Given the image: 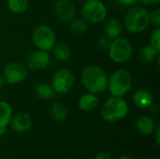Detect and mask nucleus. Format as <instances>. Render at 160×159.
Segmentation results:
<instances>
[{
  "instance_id": "1a4fd4ad",
  "label": "nucleus",
  "mask_w": 160,
  "mask_h": 159,
  "mask_svg": "<svg viewBox=\"0 0 160 159\" xmlns=\"http://www.w3.org/2000/svg\"><path fill=\"white\" fill-rule=\"evenodd\" d=\"M26 76L27 71L25 67L17 62H11L8 64L3 72L4 81L10 84H17L23 82L26 79Z\"/></svg>"
},
{
  "instance_id": "dca6fc26",
  "label": "nucleus",
  "mask_w": 160,
  "mask_h": 159,
  "mask_svg": "<svg viewBox=\"0 0 160 159\" xmlns=\"http://www.w3.org/2000/svg\"><path fill=\"white\" fill-rule=\"evenodd\" d=\"M122 33V24L117 19H110L105 24V34L106 37L112 39L117 38Z\"/></svg>"
},
{
  "instance_id": "20e7f679",
  "label": "nucleus",
  "mask_w": 160,
  "mask_h": 159,
  "mask_svg": "<svg viewBox=\"0 0 160 159\" xmlns=\"http://www.w3.org/2000/svg\"><path fill=\"white\" fill-rule=\"evenodd\" d=\"M131 85V75L126 69L116 70L108 79V88L113 97H124L128 93Z\"/></svg>"
},
{
  "instance_id": "473e14b6",
  "label": "nucleus",
  "mask_w": 160,
  "mask_h": 159,
  "mask_svg": "<svg viewBox=\"0 0 160 159\" xmlns=\"http://www.w3.org/2000/svg\"><path fill=\"white\" fill-rule=\"evenodd\" d=\"M4 84H5V81H4L3 77H2V76H0V89L4 86Z\"/></svg>"
},
{
  "instance_id": "0eeeda50",
  "label": "nucleus",
  "mask_w": 160,
  "mask_h": 159,
  "mask_svg": "<svg viewBox=\"0 0 160 159\" xmlns=\"http://www.w3.org/2000/svg\"><path fill=\"white\" fill-rule=\"evenodd\" d=\"M32 40L34 45L41 51L48 52L52 50L56 42L54 32L46 25L38 26L32 35Z\"/></svg>"
},
{
  "instance_id": "5701e85b",
  "label": "nucleus",
  "mask_w": 160,
  "mask_h": 159,
  "mask_svg": "<svg viewBox=\"0 0 160 159\" xmlns=\"http://www.w3.org/2000/svg\"><path fill=\"white\" fill-rule=\"evenodd\" d=\"M70 31L75 35H82L87 29V23L83 19H75L69 24Z\"/></svg>"
},
{
  "instance_id": "cd10ccee",
  "label": "nucleus",
  "mask_w": 160,
  "mask_h": 159,
  "mask_svg": "<svg viewBox=\"0 0 160 159\" xmlns=\"http://www.w3.org/2000/svg\"><path fill=\"white\" fill-rule=\"evenodd\" d=\"M96 159H113L112 157L108 154V153H105V152H101L99 153L97 157H96Z\"/></svg>"
},
{
  "instance_id": "b1692460",
  "label": "nucleus",
  "mask_w": 160,
  "mask_h": 159,
  "mask_svg": "<svg viewBox=\"0 0 160 159\" xmlns=\"http://www.w3.org/2000/svg\"><path fill=\"white\" fill-rule=\"evenodd\" d=\"M150 44L160 50V28L157 27L150 36Z\"/></svg>"
},
{
  "instance_id": "f257e3e1",
  "label": "nucleus",
  "mask_w": 160,
  "mask_h": 159,
  "mask_svg": "<svg viewBox=\"0 0 160 159\" xmlns=\"http://www.w3.org/2000/svg\"><path fill=\"white\" fill-rule=\"evenodd\" d=\"M82 82L85 89L92 94H100L108 88V76L98 66H88L83 68Z\"/></svg>"
},
{
  "instance_id": "4be33fe9",
  "label": "nucleus",
  "mask_w": 160,
  "mask_h": 159,
  "mask_svg": "<svg viewBox=\"0 0 160 159\" xmlns=\"http://www.w3.org/2000/svg\"><path fill=\"white\" fill-rule=\"evenodd\" d=\"M8 7L14 13H22L26 11L29 6L28 0H7Z\"/></svg>"
},
{
  "instance_id": "a211bd4d",
  "label": "nucleus",
  "mask_w": 160,
  "mask_h": 159,
  "mask_svg": "<svg viewBox=\"0 0 160 159\" xmlns=\"http://www.w3.org/2000/svg\"><path fill=\"white\" fill-rule=\"evenodd\" d=\"M35 93L37 97L42 100H50L54 96V90L52 85L47 82H38L35 87Z\"/></svg>"
},
{
  "instance_id": "2f4dec72",
  "label": "nucleus",
  "mask_w": 160,
  "mask_h": 159,
  "mask_svg": "<svg viewBox=\"0 0 160 159\" xmlns=\"http://www.w3.org/2000/svg\"><path fill=\"white\" fill-rule=\"evenodd\" d=\"M118 159H137L133 157H129V156H123V157H120Z\"/></svg>"
},
{
  "instance_id": "f8f14e48",
  "label": "nucleus",
  "mask_w": 160,
  "mask_h": 159,
  "mask_svg": "<svg viewBox=\"0 0 160 159\" xmlns=\"http://www.w3.org/2000/svg\"><path fill=\"white\" fill-rule=\"evenodd\" d=\"M11 128L18 133H23L29 130L32 127L33 120L28 113L20 112L11 118Z\"/></svg>"
},
{
  "instance_id": "9d476101",
  "label": "nucleus",
  "mask_w": 160,
  "mask_h": 159,
  "mask_svg": "<svg viewBox=\"0 0 160 159\" xmlns=\"http://www.w3.org/2000/svg\"><path fill=\"white\" fill-rule=\"evenodd\" d=\"M50 64V55L47 52L37 50L31 52L25 58V66L32 70L44 69Z\"/></svg>"
},
{
  "instance_id": "423d86ee",
  "label": "nucleus",
  "mask_w": 160,
  "mask_h": 159,
  "mask_svg": "<svg viewBox=\"0 0 160 159\" xmlns=\"http://www.w3.org/2000/svg\"><path fill=\"white\" fill-rule=\"evenodd\" d=\"M82 15L85 22L98 23L107 16V8L99 0H86L82 7Z\"/></svg>"
},
{
  "instance_id": "6ab92c4d",
  "label": "nucleus",
  "mask_w": 160,
  "mask_h": 159,
  "mask_svg": "<svg viewBox=\"0 0 160 159\" xmlns=\"http://www.w3.org/2000/svg\"><path fill=\"white\" fill-rule=\"evenodd\" d=\"M51 116L55 122H63L68 117L67 107L60 102H55L51 108Z\"/></svg>"
},
{
  "instance_id": "393cba45",
  "label": "nucleus",
  "mask_w": 160,
  "mask_h": 159,
  "mask_svg": "<svg viewBox=\"0 0 160 159\" xmlns=\"http://www.w3.org/2000/svg\"><path fill=\"white\" fill-rule=\"evenodd\" d=\"M111 45V41L107 37H100L96 41V46L100 51H108Z\"/></svg>"
},
{
  "instance_id": "72a5a7b5",
  "label": "nucleus",
  "mask_w": 160,
  "mask_h": 159,
  "mask_svg": "<svg viewBox=\"0 0 160 159\" xmlns=\"http://www.w3.org/2000/svg\"><path fill=\"white\" fill-rule=\"evenodd\" d=\"M150 159H159V158H158V157H151Z\"/></svg>"
},
{
  "instance_id": "f704fd0d",
  "label": "nucleus",
  "mask_w": 160,
  "mask_h": 159,
  "mask_svg": "<svg viewBox=\"0 0 160 159\" xmlns=\"http://www.w3.org/2000/svg\"><path fill=\"white\" fill-rule=\"evenodd\" d=\"M80 1H83V2H84V1H86V0H80Z\"/></svg>"
},
{
  "instance_id": "412c9836",
  "label": "nucleus",
  "mask_w": 160,
  "mask_h": 159,
  "mask_svg": "<svg viewBox=\"0 0 160 159\" xmlns=\"http://www.w3.org/2000/svg\"><path fill=\"white\" fill-rule=\"evenodd\" d=\"M53 49V53L54 56L62 62H66L68 61L70 56H71V51L69 49V47L65 44V43H59L54 45Z\"/></svg>"
},
{
  "instance_id": "7ed1b4c3",
  "label": "nucleus",
  "mask_w": 160,
  "mask_h": 159,
  "mask_svg": "<svg viewBox=\"0 0 160 159\" xmlns=\"http://www.w3.org/2000/svg\"><path fill=\"white\" fill-rule=\"evenodd\" d=\"M150 24V17L147 9L135 7L129 9L125 18V25L127 30L132 34L143 32Z\"/></svg>"
},
{
  "instance_id": "39448f33",
  "label": "nucleus",
  "mask_w": 160,
  "mask_h": 159,
  "mask_svg": "<svg viewBox=\"0 0 160 159\" xmlns=\"http://www.w3.org/2000/svg\"><path fill=\"white\" fill-rule=\"evenodd\" d=\"M110 58L115 63H125L128 61L133 53L131 42L124 37L114 38L108 49Z\"/></svg>"
},
{
  "instance_id": "bb28decb",
  "label": "nucleus",
  "mask_w": 160,
  "mask_h": 159,
  "mask_svg": "<svg viewBox=\"0 0 160 159\" xmlns=\"http://www.w3.org/2000/svg\"><path fill=\"white\" fill-rule=\"evenodd\" d=\"M154 135H155V140H156V142H157V145H159L160 144V127L158 125H157V127H156V129H155V131H154V133H153Z\"/></svg>"
},
{
  "instance_id": "c756f323",
  "label": "nucleus",
  "mask_w": 160,
  "mask_h": 159,
  "mask_svg": "<svg viewBox=\"0 0 160 159\" xmlns=\"http://www.w3.org/2000/svg\"><path fill=\"white\" fill-rule=\"evenodd\" d=\"M119 3L123 4V5H126V6H129V5H132L134 4L137 0H117Z\"/></svg>"
},
{
  "instance_id": "9b49d317",
  "label": "nucleus",
  "mask_w": 160,
  "mask_h": 159,
  "mask_svg": "<svg viewBox=\"0 0 160 159\" xmlns=\"http://www.w3.org/2000/svg\"><path fill=\"white\" fill-rule=\"evenodd\" d=\"M54 13L63 22L73 20L76 15V7L70 0H58L54 5Z\"/></svg>"
},
{
  "instance_id": "aec40b11",
  "label": "nucleus",
  "mask_w": 160,
  "mask_h": 159,
  "mask_svg": "<svg viewBox=\"0 0 160 159\" xmlns=\"http://www.w3.org/2000/svg\"><path fill=\"white\" fill-rule=\"evenodd\" d=\"M12 118V108L6 101H0V126L7 127Z\"/></svg>"
},
{
  "instance_id": "ddd939ff",
  "label": "nucleus",
  "mask_w": 160,
  "mask_h": 159,
  "mask_svg": "<svg viewBox=\"0 0 160 159\" xmlns=\"http://www.w3.org/2000/svg\"><path fill=\"white\" fill-rule=\"evenodd\" d=\"M157 124L153 117L149 115H142L139 117L136 121V127L139 132L142 135L148 136L154 133Z\"/></svg>"
},
{
  "instance_id": "7c9ffc66",
  "label": "nucleus",
  "mask_w": 160,
  "mask_h": 159,
  "mask_svg": "<svg viewBox=\"0 0 160 159\" xmlns=\"http://www.w3.org/2000/svg\"><path fill=\"white\" fill-rule=\"evenodd\" d=\"M6 132H7V127H2V126H0V136L5 135Z\"/></svg>"
},
{
  "instance_id": "a878e982",
  "label": "nucleus",
  "mask_w": 160,
  "mask_h": 159,
  "mask_svg": "<svg viewBox=\"0 0 160 159\" xmlns=\"http://www.w3.org/2000/svg\"><path fill=\"white\" fill-rule=\"evenodd\" d=\"M149 17H150V23H153L155 26L159 27L160 25V9L159 8H156L155 10H153L151 13H149Z\"/></svg>"
},
{
  "instance_id": "2eb2a0df",
  "label": "nucleus",
  "mask_w": 160,
  "mask_h": 159,
  "mask_svg": "<svg viewBox=\"0 0 160 159\" xmlns=\"http://www.w3.org/2000/svg\"><path fill=\"white\" fill-rule=\"evenodd\" d=\"M98 102H99L98 97L95 94L87 93V94H84L83 96L81 97V98L79 99L78 105L82 111L91 112L98 107Z\"/></svg>"
},
{
  "instance_id": "c85d7f7f",
  "label": "nucleus",
  "mask_w": 160,
  "mask_h": 159,
  "mask_svg": "<svg viewBox=\"0 0 160 159\" xmlns=\"http://www.w3.org/2000/svg\"><path fill=\"white\" fill-rule=\"evenodd\" d=\"M142 4H144V5H148V6H150V5H155V4H158V3H159L160 0H140Z\"/></svg>"
},
{
  "instance_id": "4468645a",
  "label": "nucleus",
  "mask_w": 160,
  "mask_h": 159,
  "mask_svg": "<svg viewBox=\"0 0 160 159\" xmlns=\"http://www.w3.org/2000/svg\"><path fill=\"white\" fill-rule=\"evenodd\" d=\"M133 102L135 106H137L140 109H147L153 105L154 97L149 91L145 89H141L134 94Z\"/></svg>"
},
{
  "instance_id": "f03ea898",
  "label": "nucleus",
  "mask_w": 160,
  "mask_h": 159,
  "mask_svg": "<svg viewBox=\"0 0 160 159\" xmlns=\"http://www.w3.org/2000/svg\"><path fill=\"white\" fill-rule=\"evenodd\" d=\"M128 106L123 97H112L103 105L101 117L109 123H116L126 117Z\"/></svg>"
},
{
  "instance_id": "6e6552de",
  "label": "nucleus",
  "mask_w": 160,
  "mask_h": 159,
  "mask_svg": "<svg viewBox=\"0 0 160 159\" xmlns=\"http://www.w3.org/2000/svg\"><path fill=\"white\" fill-rule=\"evenodd\" d=\"M74 83V75L73 73L67 69L61 68L58 69L52 79V87L55 93L66 94L73 86Z\"/></svg>"
},
{
  "instance_id": "f3484780",
  "label": "nucleus",
  "mask_w": 160,
  "mask_h": 159,
  "mask_svg": "<svg viewBox=\"0 0 160 159\" xmlns=\"http://www.w3.org/2000/svg\"><path fill=\"white\" fill-rule=\"evenodd\" d=\"M159 49L155 48L150 43L143 46L140 52V60L143 64H150L152 63L156 57L159 54Z\"/></svg>"
}]
</instances>
